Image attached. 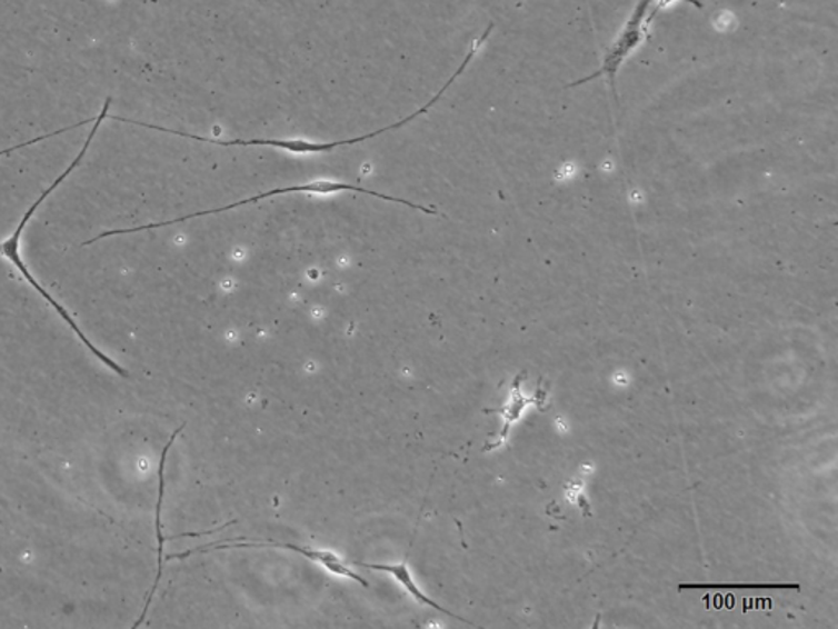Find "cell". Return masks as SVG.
<instances>
[{
	"instance_id": "3",
	"label": "cell",
	"mask_w": 838,
	"mask_h": 629,
	"mask_svg": "<svg viewBox=\"0 0 838 629\" xmlns=\"http://www.w3.org/2000/svg\"><path fill=\"white\" fill-rule=\"evenodd\" d=\"M286 549V551H292V552H299V555L303 556V558L310 559V561L317 562V565L323 566L325 569L328 570V572L332 573V576L338 577H345V579H351L355 580V582L360 583V586L366 587V589H369L370 583L367 582L366 579H363L362 576H359L358 572H355V570L349 567L348 562L342 561L339 556H336L335 552L328 551V549H311V548H303V546L299 545H289V542H276V541H245L242 538L233 539V541L225 542H210V545L200 546V548L192 549V551H186L182 552V555H172L169 556V561L171 559H186L189 558L190 555H196V552H207L209 549H215V551H228V549Z\"/></svg>"
},
{
	"instance_id": "6",
	"label": "cell",
	"mask_w": 838,
	"mask_h": 629,
	"mask_svg": "<svg viewBox=\"0 0 838 629\" xmlns=\"http://www.w3.org/2000/svg\"><path fill=\"white\" fill-rule=\"evenodd\" d=\"M415 535H417V530H415L413 538H411L410 548H408L407 556H405V561L400 562V565H366V562H356V565L363 567V569L389 573V576L393 577V579L397 580V582L400 583V586L403 587V589L407 590V592L410 593V596L413 597L415 600H418L419 603L428 605V607L435 608V610H438L439 613L448 615V617H456V615L450 613L449 610H446V608H442L441 605L436 603L435 600H431V598L426 596V593L422 592L421 589H419L417 582H415L413 576H411L410 572V566H408L410 551L411 548H413ZM459 620L466 621L462 620V618H459ZM466 623H469V621H466Z\"/></svg>"
},
{
	"instance_id": "1",
	"label": "cell",
	"mask_w": 838,
	"mask_h": 629,
	"mask_svg": "<svg viewBox=\"0 0 838 629\" xmlns=\"http://www.w3.org/2000/svg\"><path fill=\"white\" fill-rule=\"evenodd\" d=\"M472 60L473 54L467 53L466 60H463L462 64L459 66V69L453 72L452 78H450L448 81V84H446L445 88H442L441 91L438 92V94L432 97V99L429 100V102L426 103L425 107H421V109L417 110V112L411 113V116L405 117V119H401L400 122L393 123V126L380 128V130L372 131V133L363 134V137L351 138V140L330 141V143H311V141L305 140H259V138H256V140H241V138H238V140H220V138L199 137V134H190L186 133V131L169 130V128L159 126H150V130L164 131V133L176 134V137L187 138V140L203 141V143L218 144V147H269L277 148V150L290 151V153L297 154L323 153V151H331L338 147H346V144H348L349 147V144L362 143V141L370 140V138L380 137V134L387 133V131L398 130V128L408 126V123L413 122L417 117L428 112V110H431L432 107L438 103V100L441 99L442 96H445V92H448L450 86H452L453 82H456V79L459 78V76L462 74L463 71H466L467 66H469L470 61Z\"/></svg>"
},
{
	"instance_id": "7",
	"label": "cell",
	"mask_w": 838,
	"mask_h": 629,
	"mask_svg": "<svg viewBox=\"0 0 838 629\" xmlns=\"http://www.w3.org/2000/svg\"><path fill=\"white\" fill-rule=\"evenodd\" d=\"M680 590H695V589H730V590H799V583H680L678 587Z\"/></svg>"
},
{
	"instance_id": "4",
	"label": "cell",
	"mask_w": 838,
	"mask_h": 629,
	"mask_svg": "<svg viewBox=\"0 0 838 629\" xmlns=\"http://www.w3.org/2000/svg\"><path fill=\"white\" fill-rule=\"evenodd\" d=\"M525 378L526 371L519 372V375L516 376L515 382H512L511 392H509L507 406L501 407V409L485 410V413L501 415V418H503V428H501L497 440L488 442V445L485 446L483 451H493V449L500 448V446H503L505 442H507L509 430H511L512 425L521 418V413L525 411L526 407L536 406L539 407L540 410H546V390L538 389L536 390L535 397H526L525 393L521 392V382Z\"/></svg>"
},
{
	"instance_id": "8",
	"label": "cell",
	"mask_w": 838,
	"mask_h": 629,
	"mask_svg": "<svg viewBox=\"0 0 838 629\" xmlns=\"http://www.w3.org/2000/svg\"><path fill=\"white\" fill-rule=\"evenodd\" d=\"M89 123H93V119L84 120V122L74 123V126L61 128V130L51 131V133L40 134V137L33 138V140L26 141V143L13 144V147L6 148V150H0V157H7V154L16 153V151L22 150V148L31 147V144L41 143V141L50 140V138L58 137V134H62L64 133V131L76 130V128H82L84 126H89Z\"/></svg>"
},
{
	"instance_id": "5",
	"label": "cell",
	"mask_w": 838,
	"mask_h": 629,
	"mask_svg": "<svg viewBox=\"0 0 838 629\" xmlns=\"http://www.w3.org/2000/svg\"><path fill=\"white\" fill-rule=\"evenodd\" d=\"M186 428V423L180 425L178 430L172 433V437L169 438L168 445L164 446V449H162L161 455V461H159V469H158V477H159V483H158V505H156V538H158V573H156L154 583H152L150 593H148L147 601H144V608L143 611H141L140 620L137 621V623L133 625V628L140 627L141 623H143L144 618H147L148 610H150L152 598L156 596V590H158L159 582H161L162 577V562H164V535H162V523H161V513H162V500H164V468H166V461H168V452L171 451L172 445H174L176 438L179 437L180 431Z\"/></svg>"
},
{
	"instance_id": "2",
	"label": "cell",
	"mask_w": 838,
	"mask_h": 629,
	"mask_svg": "<svg viewBox=\"0 0 838 629\" xmlns=\"http://www.w3.org/2000/svg\"><path fill=\"white\" fill-rule=\"evenodd\" d=\"M654 0H639L636 9H634L632 16L629 17L628 23H626L625 30L619 34L618 40L615 41L608 53H606L605 60H602L601 68L593 74L587 76V78L575 81L571 88L577 86L587 84V82L595 81L601 76L608 78L609 84H611L612 91L616 94V76H618L619 69L625 63L626 58L642 43L649 32L650 20L649 12L650 6Z\"/></svg>"
}]
</instances>
